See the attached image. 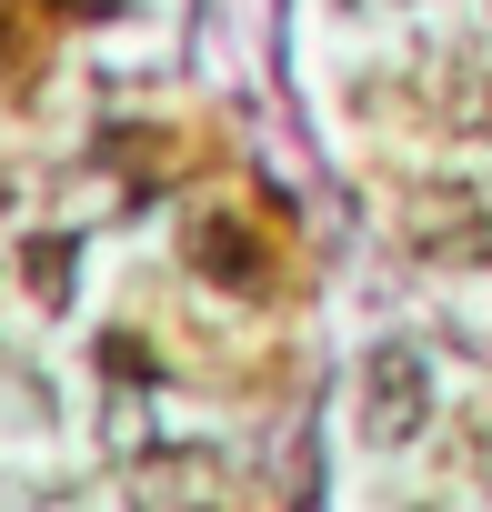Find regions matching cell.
<instances>
[{
	"label": "cell",
	"instance_id": "cell-1",
	"mask_svg": "<svg viewBox=\"0 0 492 512\" xmlns=\"http://www.w3.org/2000/svg\"><path fill=\"white\" fill-rule=\"evenodd\" d=\"M412 422H422V362H412V352H382V362H372V432L402 442Z\"/></svg>",
	"mask_w": 492,
	"mask_h": 512
}]
</instances>
